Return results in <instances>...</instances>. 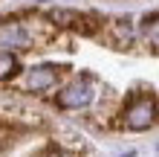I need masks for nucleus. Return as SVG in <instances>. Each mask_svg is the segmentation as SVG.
Returning a JSON list of instances; mask_svg holds the SVG:
<instances>
[{
    "label": "nucleus",
    "mask_w": 159,
    "mask_h": 157,
    "mask_svg": "<svg viewBox=\"0 0 159 157\" xmlns=\"http://www.w3.org/2000/svg\"><path fill=\"white\" fill-rule=\"evenodd\" d=\"M153 119H156V99L153 96H136L125 108L121 125L130 128V131H145V128L153 125Z\"/></svg>",
    "instance_id": "f257e3e1"
},
{
    "label": "nucleus",
    "mask_w": 159,
    "mask_h": 157,
    "mask_svg": "<svg viewBox=\"0 0 159 157\" xmlns=\"http://www.w3.org/2000/svg\"><path fill=\"white\" fill-rule=\"evenodd\" d=\"M93 102V87H90V81L87 79H78V81H72V85H67L58 93V105L61 108H70V110H75V108H87Z\"/></svg>",
    "instance_id": "f03ea898"
},
{
    "label": "nucleus",
    "mask_w": 159,
    "mask_h": 157,
    "mask_svg": "<svg viewBox=\"0 0 159 157\" xmlns=\"http://www.w3.org/2000/svg\"><path fill=\"white\" fill-rule=\"evenodd\" d=\"M0 47H17V50L32 47V38H29L26 23H6V21H0Z\"/></svg>",
    "instance_id": "7ed1b4c3"
},
{
    "label": "nucleus",
    "mask_w": 159,
    "mask_h": 157,
    "mask_svg": "<svg viewBox=\"0 0 159 157\" xmlns=\"http://www.w3.org/2000/svg\"><path fill=\"white\" fill-rule=\"evenodd\" d=\"M130 23L127 21H113L110 23V44H116V47H127L130 44Z\"/></svg>",
    "instance_id": "39448f33"
},
{
    "label": "nucleus",
    "mask_w": 159,
    "mask_h": 157,
    "mask_svg": "<svg viewBox=\"0 0 159 157\" xmlns=\"http://www.w3.org/2000/svg\"><path fill=\"white\" fill-rule=\"evenodd\" d=\"M145 32H151V50H156V44H159V38H156V15H151L145 21Z\"/></svg>",
    "instance_id": "0eeeda50"
},
{
    "label": "nucleus",
    "mask_w": 159,
    "mask_h": 157,
    "mask_svg": "<svg viewBox=\"0 0 159 157\" xmlns=\"http://www.w3.org/2000/svg\"><path fill=\"white\" fill-rule=\"evenodd\" d=\"M17 70V58L12 52H0V79H9Z\"/></svg>",
    "instance_id": "423d86ee"
},
{
    "label": "nucleus",
    "mask_w": 159,
    "mask_h": 157,
    "mask_svg": "<svg viewBox=\"0 0 159 157\" xmlns=\"http://www.w3.org/2000/svg\"><path fill=\"white\" fill-rule=\"evenodd\" d=\"M125 157H133V154H125Z\"/></svg>",
    "instance_id": "1a4fd4ad"
},
{
    "label": "nucleus",
    "mask_w": 159,
    "mask_h": 157,
    "mask_svg": "<svg viewBox=\"0 0 159 157\" xmlns=\"http://www.w3.org/2000/svg\"><path fill=\"white\" fill-rule=\"evenodd\" d=\"M55 79H58L55 67H35V70L26 73V87L32 93H43V90L55 87Z\"/></svg>",
    "instance_id": "20e7f679"
},
{
    "label": "nucleus",
    "mask_w": 159,
    "mask_h": 157,
    "mask_svg": "<svg viewBox=\"0 0 159 157\" xmlns=\"http://www.w3.org/2000/svg\"><path fill=\"white\" fill-rule=\"evenodd\" d=\"M41 157H64L61 151H55V149H49V151H46V154H41Z\"/></svg>",
    "instance_id": "6e6552de"
}]
</instances>
